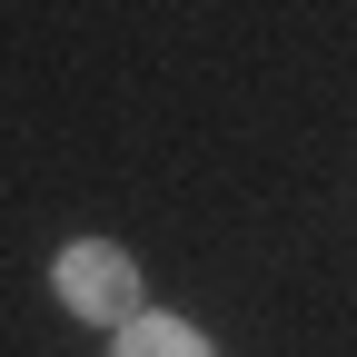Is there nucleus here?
Returning <instances> with one entry per match:
<instances>
[{
    "label": "nucleus",
    "instance_id": "obj_1",
    "mask_svg": "<svg viewBox=\"0 0 357 357\" xmlns=\"http://www.w3.org/2000/svg\"><path fill=\"white\" fill-rule=\"evenodd\" d=\"M60 298L79 307L89 328H139L149 307H139V268H129L109 238H79V248H60Z\"/></svg>",
    "mask_w": 357,
    "mask_h": 357
},
{
    "label": "nucleus",
    "instance_id": "obj_2",
    "mask_svg": "<svg viewBox=\"0 0 357 357\" xmlns=\"http://www.w3.org/2000/svg\"><path fill=\"white\" fill-rule=\"evenodd\" d=\"M109 357H208V337H199V328H178V318H139V328H119Z\"/></svg>",
    "mask_w": 357,
    "mask_h": 357
}]
</instances>
